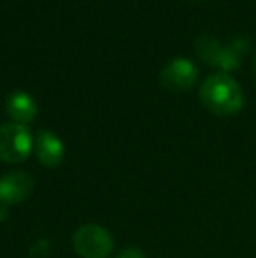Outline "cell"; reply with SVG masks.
<instances>
[{
  "label": "cell",
  "mask_w": 256,
  "mask_h": 258,
  "mask_svg": "<svg viewBox=\"0 0 256 258\" xmlns=\"http://www.w3.org/2000/svg\"><path fill=\"white\" fill-rule=\"evenodd\" d=\"M200 102L216 116H233L242 109L244 93L237 81L226 72L209 76L200 86Z\"/></svg>",
  "instance_id": "obj_1"
},
{
  "label": "cell",
  "mask_w": 256,
  "mask_h": 258,
  "mask_svg": "<svg viewBox=\"0 0 256 258\" xmlns=\"http://www.w3.org/2000/svg\"><path fill=\"white\" fill-rule=\"evenodd\" d=\"M72 244L82 258H107L113 253L114 241L106 227L97 223H86L75 230Z\"/></svg>",
  "instance_id": "obj_2"
},
{
  "label": "cell",
  "mask_w": 256,
  "mask_h": 258,
  "mask_svg": "<svg viewBox=\"0 0 256 258\" xmlns=\"http://www.w3.org/2000/svg\"><path fill=\"white\" fill-rule=\"evenodd\" d=\"M34 151V137L28 126L18 123L0 125V160L7 163H21Z\"/></svg>",
  "instance_id": "obj_3"
},
{
  "label": "cell",
  "mask_w": 256,
  "mask_h": 258,
  "mask_svg": "<svg viewBox=\"0 0 256 258\" xmlns=\"http://www.w3.org/2000/svg\"><path fill=\"white\" fill-rule=\"evenodd\" d=\"M198 71L188 58H174L160 72V83L165 90L172 93L188 92L195 86Z\"/></svg>",
  "instance_id": "obj_4"
},
{
  "label": "cell",
  "mask_w": 256,
  "mask_h": 258,
  "mask_svg": "<svg viewBox=\"0 0 256 258\" xmlns=\"http://www.w3.org/2000/svg\"><path fill=\"white\" fill-rule=\"evenodd\" d=\"M34 177L25 170H11L0 176V204L16 206L25 202L34 191Z\"/></svg>",
  "instance_id": "obj_5"
},
{
  "label": "cell",
  "mask_w": 256,
  "mask_h": 258,
  "mask_svg": "<svg viewBox=\"0 0 256 258\" xmlns=\"http://www.w3.org/2000/svg\"><path fill=\"white\" fill-rule=\"evenodd\" d=\"M34 153L41 165L48 167V169L58 167L65 158L63 141L55 132L42 128L34 137Z\"/></svg>",
  "instance_id": "obj_6"
},
{
  "label": "cell",
  "mask_w": 256,
  "mask_h": 258,
  "mask_svg": "<svg viewBox=\"0 0 256 258\" xmlns=\"http://www.w3.org/2000/svg\"><path fill=\"white\" fill-rule=\"evenodd\" d=\"M6 111L9 114V118L13 119V123L18 125H25L32 123L37 118V102L35 99L27 92H13L9 93L6 100Z\"/></svg>",
  "instance_id": "obj_7"
},
{
  "label": "cell",
  "mask_w": 256,
  "mask_h": 258,
  "mask_svg": "<svg viewBox=\"0 0 256 258\" xmlns=\"http://www.w3.org/2000/svg\"><path fill=\"white\" fill-rule=\"evenodd\" d=\"M195 49H197L198 56L209 65H219V58H221L223 48L219 42L216 41L212 35H200L195 42Z\"/></svg>",
  "instance_id": "obj_8"
},
{
  "label": "cell",
  "mask_w": 256,
  "mask_h": 258,
  "mask_svg": "<svg viewBox=\"0 0 256 258\" xmlns=\"http://www.w3.org/2000/svg\"><path fill=\"white\" fill-rule=\"evenodd\" d=\"M244 49H246V44H244V41H240V39H235V41H233L230 46L223 48L218 67H221L225 72L226 71H235V69L240 65V61H242Z\"/></svg>",
  "instance_id": "obj_9"
},
{
  "label": "cell",
  "mask_w": 256,
  "mask_h": 258,
  "mask_svg": "<svg viewBox=\"0 0 256 258\" xmlns=\"http://www.w3.org/2000/svg\"><path fill=\"white\" fill-rule=\"evenodd\" d=\"M116 258H146V253H144L142 249L130 246V248L121 249V251L118 253V256H116Z\"/></svg>",
  "instance_id": "obj_10"
},
{
  "label": "cell",
  "mask_w": 256,
  "mask_h": 258,
  "mask_svg": "<svg viewBox=\"0 0 256 258\" xmlns=\"http://www.w3.org/2000/svg\"><path fill=\"white\" fill-rule=\"evenodd\" d=\"M254 74H256V58H254Z\"/></svg>",
  "instance_id": "obj_11"
}]
</instances>
